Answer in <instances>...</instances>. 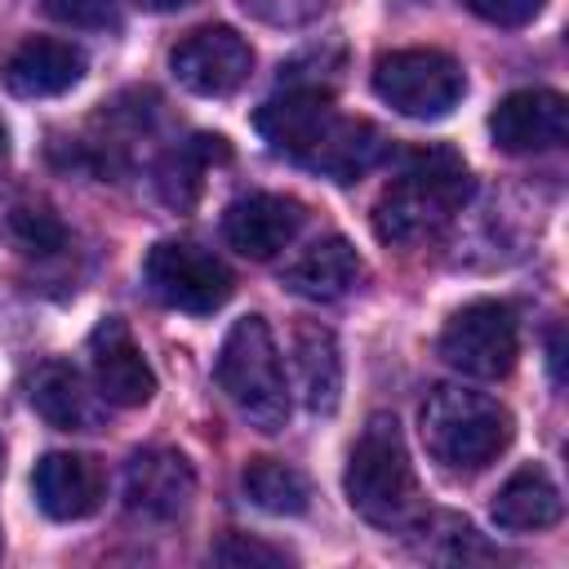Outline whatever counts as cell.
I'll list each match as a JSON object with an SVG mask.
<instances>
[{"label":"cell","mask_w":569,"mask_h":569,"mask_svg":"<svg viewBox=\"0 0 569 569\" xmlns=\"http://www.w3.org/2000/svg\"><path fill=\"white\" fill-rule=\"evenodd\" d=\"M302 204L289 200V196H271V191H253V196H240L236 204H227L222 213V236L236 253L253 258V262H267L276 258L280 249H289L302 231Z\"/></svg>","instance_id":"cell-13"},{"label":"cell","mask_w":569,"mask_h":569,"mask_svg":"<svg viewBox=\"0 0 569 569\" xmlns=\"http://www.w3.org/2000/svg\"><path fill=\"white\" fill-rule=\"evenodd\" d=\"M462 4L493 27H525L542 13V0H462Z\"/></svg>","instance_id":"cell-27"},{"label":"cell","mask_w":569,"mask_h":569,"mask_svg":"<svg viewBox=\"0 0 569 569\" xmlns=\"http://www.w3.org/2000/svg\"><path fill=\"white\" fill-rule=\"evenodd\" d=\"M133 9H142V13H178V9H187L191 0H129Z\"/></svg>","instance_id":"cell-28"},{"label":"cell","mask_w":569,"mask_h":569,"mask_svg":"<svg viewBox=\"0 0 569 569\" xmlns=\"http://www.w3.org/2000/svg\"><path fill=\"white\" fill-rule=\"evenodd\" d=\"M244 493L267 516H302L311 507V485L298 467L280 458H253L244 467Z\"/></svg>","instance_id":"cell-21"},{"label":"cell","mask_w":569,"mask_h":569,"mask_svg":"<svg viewBox=\"0 0 569 569\" xmlns=\"http://www.w3.org/2000/svg\"><path fill=\"white\" fill-rule=\"evenodd\" d=\"M31 405L44 422L62 427V431H98L102 418H107V400L98 396V387L84 382L80 369L62 365V360H49L31 373Z\"/></svg>","instance_id":"cell-16"},{"label":"cell","mask_w":569,"mask_h":569,"mask_svg":"<svg viewBox=\"0 0 569 569\" xmlns=\"http://www.w3.org/2000/svg\"><path fill=\"white\" fill-rule=\"evenodd\" d=\"M240 4H244L249 18L289 31V27H307V22H316V18L325 13L329 0H240Z\"/></svg>","instance_id":"cell-25"},{"label":"cell","mask_w":569,"mask_h":569,"mask_svg":"<svg viewBox=\"0 0 569 569\" xmlns=\"http://www.w3.org/2000/svg\"><path fill=\"white\" fill-rule=\"evenodd\" d=\"M471 196L467 160L449 147H427L405 160L373 204V231L382 244H422L440 236Z\"/></svg>","instance_id":"cell-1"},{"label":"cell","mask_w":569,"mask_h":569,"mask_svg":"<svg viewBox=\"0 0 569 569\" xmlns=\"http://www.w3.org/2000/svg\"><path fill=\"white\" fill-rule=\"evenodd\" d=\"M413 4H418V0H413Z\"/></svg>","instance_id":"cell-31"},{"label":"cell","mask_w":569,"mask_h":569,"mask_svg":"<svg viewBox=\"0 0 569 569\" xmlns=\"http://www.w3.org/2000/svg\"><path fill=\"white\" fill-rule=\"evenodd\" d=\"M365 276V262L360 253L342 240V236H325L316 244H307L289 267H284V289L298 293V298H311V302H338L347 298Z\"/></svg>","instance_id":"cell-17"},{"label":"cell","mask_w":569,"mask_h":569,"mask_svg":"<svg viewBox=\"0 0 569 569\" xmlns=\"http://www.w3.org/2000/svg\"><path fill=\"white\" fill-rule=\"evenodd\" d=\"M213 560L218 565H236V569H244V565H253V569H280V565H289V556L280 547H267V542H258L249 533H227L213 547Z\"/></svg>","instance_id":"cell-23"},{"label":"cell","mask_w":569,"mask_h":569,"mask_svg":"<svg viewBox=\"0 0 569 569\" xmlns=\"http://www.w3.org/2000/svg\"><path fill=\"white\" fill-rule=\"evenodd\" d=\"M169 67L182 89L200 98H231L253 71V49L231 27H200L187 40H178Z\"/></svg>","instance_id":"cell-8"},{"label":"cell","mask_w":569,"mask_h":569,"mask_svg":"<svg viewBox=\"0 0 569 569\" xmlns=\"http://www.w3.org/2000/svg\"><path fill=\"white\" fill-rule=\"evenodd\" d=\"M382 160V133L369 120H347L338 116V124L329 129V138L320 142V151L311 156L307 169L333 178V182H356L365 169H373Z\"/></svg>","instance_id":"cell-20"},{"label":"cell","mask_w":569,"mask_h":569,"mask_svg":"<svg viewBox=\"0 0 569 569\" xmlns=\"http://www.w3.org/2000/svg\"><path fill=\"white\" fill-rule=\"evenodd\" d=\"M53 22L80 27V31H107L116 27V0H40Z\"/></svg>","instance_id":"cell-24"},{"label":"cell","mask_w":569,"mask_h":569,"mask_svg":"<svg viewBox=\"0 0 569 569\" xmlns=\"http://www.w3.org/2000/svg\"><path fill=\"white\" fill-rule=\"evenodd\" d=\"M560 520V489L542 467H520L493 498V525L511 533H533Z\"/></svg>","instance_id":"cell-19"},{"label":"cell","mask_w":569,"mask_h":569,"mask_svg":"<svg viewBox=\"0 0 569 569\" xmlns=\"http://www.w3.org/2000/svg\"><path fill=\"white\" fill-rule=\"evenodd\" d=\"M467 89L462 67L440 49H396L373 67V93L409 120H445Z\"/></svg>","instance_id":"cell-5"},{"label":"cell","mask_w":569,"mask_h":569,"mask_svg":"<svg viewBox=\"0 0 569 569\" xmlns=\"http://www.w3.org/2000/svg\"><path fill=\"white\" fill-rule=\"evenodd\" d=\"M293 369H298V396L311 413H333L342 396V356L325 325L302 320L293 329Z\"/></svg>","instance_id":"cell-18"},{"label":"cell","mask_w":569,"mask_h":569,"mask_svg":"<svg viewBox=\"0 0 569 569\" xmlns=\"http://www.w3.org/2000/svg\"><path fill=\"white\" fill-rule=\"evenodd\" d=\"M209 156H227L222 138H196L191 147L173 151L169 164L160 169V191L169 204H191L196 191H200V173H204V160Z\"/></svg>","instance_id":"cell-22"},{"label":"cell","mask_w":569,"mask_h":569,"mask_svg":"<svg viewBox=\"0 0 569 569\" xmlns=\"http://www.w3.org/2000/svg\"><path fill=\"white\" fill-rule=\"evenodd\" d=\"M0 467H4V445H0Z\"/></svg>","instance_id":"cell-30"},{"label":"cell","mask_w":569,"mask_h":569,"mask_svg":"<svg viewBox=\"0 0 569 569\" xmlns=\"http://www.w3.org/2000/svg\"><path fill=\"white\" fill-rule=\"evenodd\" d=\"M196 498V471L178 449H138L124 467V502L142 520H178Z\"/></svg>","instance_id":"cell-11"},{"label":"cell","mask_w":569,"mask_h":569,"mask_svg":"<svg viewBox=\"0 0 569 569\" xmlns=\"http://www.w3.org/2000/svg\"><path fill=\"white\" fill-rule=\"evenodd\" d=\"M13 236L31 249V253H49L62 244V227L49 209H13Z\"/></svg>","instance_id":"cell-26"},{"label":"cell","mask_w":569,"mask_h":569,"mask_svg":"<svg viewBox=\"0 0 569 569\" xmlns=\"http://www.w3.org/2000/svg\"><path fill=\"white\" fill-rule=\"evenodd\" d=\"M516 351H520L516 316H511L507 302H493V298L458 307L440 329L445 365L467 373V378H502V373H511Z\"/></svg>","instance_id":"cell-6"},{"label":"cell","mask_w":569,"mask_h":569,"mask_svg":"<svg viewBox=\"0 0 569 569\" xmlns=\"http://www.w3.org/2000/svg\"><path fill=\"white\" fill-rule=\"evenodd\" d=\"M218 387L253 427L280 431L289 422V382L262 316H240L227 329L218 351Z\"/></svg>","instance_id":"cell-4"},{"label":"cell","mask_w":569,"mask_h":569,"mask_svg":"<svg viewBox=\"0 0 569 569\" xmlns=\"http://www.w3.org/2000/svg\"><path fill=\"white\" fill-rule=\"evenodd\" d=\"M342 489L347 502L382 529H400L413 520L418 511V476L400 436V422L387 413H373L365 422V431L351 445L347 471H342Z\"/></svg>","instance_id":"cell-2"},{"label":"cell","mask_w":569,"mask_h":569,"mask_svg":"<svg viewBox=\"0 0 569 569\" xmlns=\"http://www.w3.org/2000/svg\"><path fill=\"white\" fill-rule=\"evenodd\" d=\"M565 129H569V107L556 89H516L489 116L493 142L511 156L551 151L565 142Z\"/></svg>","instance_id":"cell-12"},{"label":"cell","mask_w":569,"mask_h":569,"mask_svg":"<svg viewBox=\"0 0 569 569\" xmlns=\"http://www.w3.org/2000/svg\"><path fill=\"white\" fill-rule=\"evenodd\" d=\"M89 369H93L98 396L116 409H138L156 396V373H151L142 347L133 342L129 325L116 316H107L89 333Z\"/></svg>","instance_id":"cell-10"},{"label":"cell","mask_w":569,"mask_h":569,"mask_svg":"<svg viewBox=\"0 0 569 569\" xmlns=\"http://www.w3.org/2000/svg\"><path fill=\"white\" fill-rule=\"evenodd\" d=\"M84 76V53L71 40H53V36H31L22 40L4 67L0 80L13 98H53L67 93L71 84H80Z\"/></svg>","instance_id":"cell-14"},{"label":"cell","mask_w":569,"mask_h":569,"mask_svg":"<svg viewBox=\"0 0 569 569\" xmlns=\"http://www.w3.org/2000/svg\"><path fill=\"white\" fill-rule=\"evenodd\" d=\"M36 507L49 520H84L102 502V471L84 453H44L31 471Z\"/></svg>","instance_id":"cell-15"},{"label":"cell","mask_w":569,"mask_h":569,"mask_svg":"<svg viewBox=\"0 0 569 569\" xmlns=\"http://www.w3.org/2000/svg\"><path fill=\"white\" fill-rule=\"evenodd\" d=\"M9 156V129H4V120H0V160Z\"/></svg>","instance_id":"cell-29"},{"label":"cell","mask_w":569,"mask_h":569,"mask_svg":"<svg viewBox=\"0 0 569 569\" xmlns=\"http://www.w3.org/2000/svg\"><path fill=\"white\" fill-rule=\"evenodd\" d=\"M511 413L485 391L471 387H436L422 405V445L427 453L458 476L485 471L511 445Z\"/></svg>","instance_id":"cell-3"},{"label":"cell","mask_w":569,"mask_h":569,"mask_svg":"<svg viewBox=\"0 0 569 569\" xmlns=\"http://www.w3.org/2000/svg\"><path fill=\"white\" fill-rule=\"evenodd\" d=\"M333 124H338L333 98L316 84H289L284 93L258 107V133L271 142L276 156H289L298 164H311V156L320 151Z\"/></svg>","instance_id":"cell-9"},{"label":"cell","mask_w":569,"mask_h":569,"mask_svg":"<svg viewBox=\"0 0 569 569\" xmlns=\"http://www.w3.org/2000/svg\"><path fill=\"white\" fill-rule=\"evenodd\" d=\"M142 276H147L151 293H156L164 307L191 311V316L218 311V307L231 298V289H236L227 262L213 258L209 249L191 244V240H160V244L147 253Z\"/></svg>","instance_id":"cell-7"}]
</instances>
